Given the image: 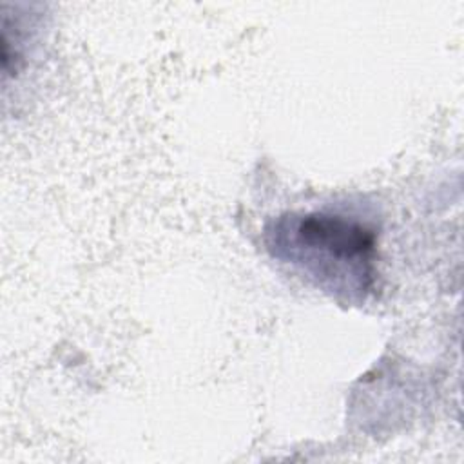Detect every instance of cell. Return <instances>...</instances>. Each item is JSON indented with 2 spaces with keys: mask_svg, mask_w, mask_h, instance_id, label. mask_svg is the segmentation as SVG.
<instances>
[{
  "mask_svg": "<svg viewBox=\"0 0 464 464\" xmlns=\"http://www.w3.org/2000/svg\"><path fill=\"white\" fill-rule=\"evenodd\" d=\"M274 257L301 268L332 294L364 299L377 276V234L366 223L334 212L286 214L266 228Z\"/></svg>",
  "mask_w": 464,
  "mask_h": 464,
  "instance_id": "6da1fadb",
  "label": "cell"
}]
</instances>
